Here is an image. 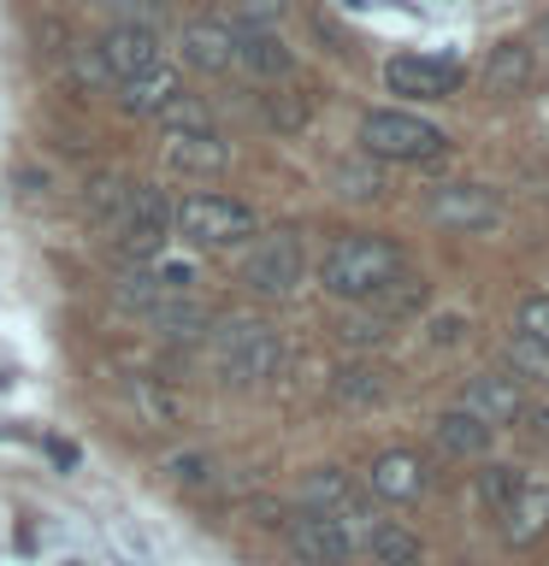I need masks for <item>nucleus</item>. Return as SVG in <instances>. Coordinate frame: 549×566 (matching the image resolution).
<instances>
[{"label":"nucleus","instance_id":"5","mask_svg":"<svg viewBox=\"0 0 549 566\" xmlns=\"http://www.w3.org/2000/svg\"><path fill=\"white\" fill-rule=\"evenodd\" d=\"M113 242H118L124 265H154L166 254V242H172L166 189H131V207H124V219L113 224Z\"/></svg>","mask_w":549,"mask_h":566},{"label":"nucleus","instance_id":"14","mask_svg":"<svg viewBox=\"0 0 549 566\" xmlns=\"http://www.w3.org/2000/svg\"><path fill=\"white\" fill-rule=\"evenodd\" d=\"M460 407H467V413H478V419L496 431V424H514V419L526 413V389H520V378H514V371H485V378L467 384Z\"/></svg>","mask_w":549,"mask_h":566},{"label":"nucleus","instance_id":"30","mask_svg":"<svg viewBox=\"0 0 549 566\" xmlns=\"http://www.w3.org/2000/svg\"><path fill=\"white\" fill-rule=\"evenodd\" d=\"M514 336H526V343H543L549 348V295H526L520 313H514Z\"/></svg>","mask_w":549,"mask_h":566},{"label":"nucleus","instance_id":"25","mask_svg":"<svg viewBox=\"0 0 549 566\" xmlns=\"http://www.w3.org/2000/svg\"><path fill=\"white\" fill-rule=\"evenodd\" d=\"M425 301H432V290H425V277H407V272H396V277H390L379 295L366 301V307L379 313L384 325H396V318H414V313L425 307Z\"/></svg>","mask_w":549,"mask_h":566},{"label":"nucleus","instance_id":"8","mask_svg":"<svg viewBox=\"0 0 549 566\" xmlns=\"http://www.w3.org/2000/svg\"><path fill=\"white\" fill-rule=\"evenodd\" d=\"M384 83H390V95H407V101H443V95H455L460 65L437 60V53H396L384 65Z\"/></svg>","mask_w":549,"mask_h":566},{"label":"nucleus","instance_id":"23","mask_svg":"<svg viewBox=\"0 0 549 566\" xmlns=\"http://www.w3.org/2000/svg\"><path fill=\"white\" fill-rule=\"evenodd\" d=\"M361 548H366L379 566H419V555H425L419 537H414L407 525H396V520H372V525L361 531Z\"/></svg>","mask_w":549,"mask_h":566},{"label":"nucleus","instance_id":"9","mask_svg":"<svg viewBox=\"0 0 549 566\" xmlns=\"http://www.w3.org/2000/svg\"><path fill=\"white\" fill-rule=\"evenodd\" d=\"M230 65L255 83H278L296 71V53L290 42L272 30V24H237V42H230Z\"/></svg>","mask_w":549,"mask_h":566},{"label":"nucleus","instance_id":"13","mask_svg":"<svg viewBox=\"0 0 549 566\" xmlns=\"http://www.w3.org/2000/svg\"><path fill=\"white\" fill-rule=\"evenodd\" d=\"M432 219L449 224V230H490L503 219V201L478 184H449V189L432 195Z\"/></svg>","mask_w":549,"mask_h":566},{"label":"nucleus","instance_id":"32","mask_svg":"<svg viewBox=\"0 0 549 566\" xmlns=\"http://www.w3.org/2000/svg\"><path fill=\"white\" fill-rule=\"evenodd\" d=\"M336 336H343V343H354V348H366V343H384V336H390V325H384V318L366 307V313L343 318V331H336Z\"/></svg>","mask_w":549,"mask_h":566},{"label":"nucleus","instance_id":"36","mask_svg":"<svg viewBox=\"0 0 549 566\" xmlns=\"http://www.w3.org/2000/svg\"><path fill=\"white\" fill-rule=\"evenodd\" d=\"M336 184H343V195H379V171H361V166H336Z\"/></svg>","mask_w":549,"mask_h":566},{"label":"nucleus","instance_id":"35","mask_svg":"<svg viewBox=\"0 0 549 566\" xmlns=\"http://www.w3.org/2000/svg\"><path fill=\"white\" fill-rule=\"evenodd\" d=\"M101 7L118 12V24H154V18H159L154 0H101Z\"/></svg>","mask_w":549,"mask_h":566},{"label":"nucleus","instance_id":"16","mask_svg":"<svg viewBox=\"0 0 549 566\" xmlns=\"http://www.w3.org/2000/svg\"><path fill=\"white\" fill-rule=\"evenodd\" d=\"M177 95H184L177 71H172V65H148V71H136V77H124L113 101H118L131 118H159V113H166V106H172Z\"/></svg>","mask_w":549,"mask_h":566},{"label":"nucleus","instance_id":"20","mask_svg":"<svg viewBox=\"0 0 549 566\" xmlns=\"http://www.w3.org/2000/svg\"><path fill=\"white\" fill-rule=\"evenodd\" d=\"M230 42H237V24H219V18H189L177 35L184 65L195 71H230Z\"/></svg>","mask_w":549,"mask_h":566},{"label":"nucleus","instance_id":"40","mask_svg":"<svg viewBox=\"0 0 549 566\" xmlns=\"http://www.w3.org/2000/svg\"><path fill=\"white\" fill-rule=\"evenodd\" d=\"M543 42H549V18H543Z\"/></svg>","mask_w":549,"mask_h":566},{"label":"nucleus","instance_id":"24","mask_svg":"<svg viewBox=\"0 0 549 566\" xmlns=\"http://www.w3.org/2000/svg\"><path fill=\"white\" fill-rule=\"evenodd\" d=\"M531 83V48L526 42H496L485 60V88L490 95H520Z\"/></svg>","mask_w":549,"mask_h":566},{"label":"nucleus","instance_id":"17","mask_svg":"<svg viewBox=\"0 0 549 566\" xmlns=\"http://www.w3.org/2000/svg\"><path fill=\"white\" fill-rule=\"evenodd\" d=\"M166 166L184 177H219L230 166V148L213 130H166Z\"/></svg>","mask_w":549,"mask_h":566},{"label":"nucleus","instance_id":"11","mask_svg":"<svg viewBox=\"0 0 549 566\" xmlns=\"http://www.w3.org/2000/svg\"><path fill=\"white\" fill-rule=\"evenodd\" d=\"M124 401H131V413L142 431H177V424L189 419V396L159 378H131L124 384Z\"/></svg>","mask_w":549,"mask_h":566},{"label":"nucleus","instance_id":"22","mask_svg":"<svg viewBox=\"0 0 549 566\" xmlns=\"http://www.w3.org/2000/svg\"><path fill=\"white\" fill-rule=\"evenodd\" d=\"M390 396V371L372 366V360H354V366H336L331 371V401L336 407H379Z\"/></svg>","mask_w":549,"mask_h":566},{"label":"nucleus","instance_id":"19","mask_svg":"<svg viewBox=\"0 0 549 566\" xmlns=\"http://www.w3.org/2000/svg\"><path fill=\"white\" fill-rule=\"evenodd\" d=\"M366 484H372V495H384V502H419L425 495V460L407 454V449H390V454L372 460Z\"/></svg>","mask_w":549,"mask_h":566},{"label":"nucleus","instance_id":"21","mask_svg":"<svg viewBox=\"0 0 549 566\" xmlns=\"http://www.w3.org/2000/svg\"><path fill=\"white\" fill-rule=\"evenodd\" d=\"M432 437H437V449L443 454H455V460H478L490 449V424L478 419V413H467V407H449V413H443L437 424H432Z\"/></svg>","mask_w":549,"mask_h":566},{"label":"nucleus","instance_id":"41","mask_svg":"<svg viewBox=\"0 0 549 566\" xmlns=\"http://www.w3.org/2000/svg\"><path fill=\"white\" fill-rule=\"evenodd\" d=\"M460 566H473V560H460Z\"/></svg>","mask_w":549,"mask_h":566},{"label":"nucleus","instance_id":"10","mask_svg":"<svg viewBox=\"0 0 549 566\" xmlns=\"http://www.w3.org/2000/svg\"><path fill=\"white\" fill-rule=\"evenodd\" d=\"M95 53H101V65L113 71V83H124V77H136V71L159 65V24H113L95 42Z\"/></svg>","mask_w":549,"mask_h":566},{"label":"nucleus","instance_id":"6","mask_svg":"<svg viewBox=\"0 0 549 566\" xmlns=\"http://www.w3.org/2000/svg\"><path fill=\"white\" fill-rule=\"evenodd\" d=\"M301 277H308V248H301L296 230H278V237H260L248 248L242 260V283L266 301H283L301 290Z\"/></svg>","mask_w":549,"mask_h":566},{"label":"nucleus","instance_id":"29","mask_svg":"<svg viewBox=\"0 0 549 566\" xmlns=\"http://www.w3.org/2000/svg\"><path fill=\"white\" fill-rule=\"evenodd\" d=\"M520 484H526V472H514V467H485V472H478V502L496 513L503 502H514V495H520Z\"/></svg>","mask_w":549,"mask_h":566},{"label":"nucleus","instance_id":"34","mask_svg":"<svg viewBox=\"0 0 549 566\" xmlns=\"http://www.w3.org/2000/svg\"><path fill=\"white\" fill-rule=\"evenodd\" d=\"M230 7H237L242 24H278L290 12V0H230Z\"/></svg>","mask_w":549,"mask_h":566},{"label":"nucleus","instance_id":"39","mask_svg":"<svg viewBox=\"0 0 549 566\" xmlns=\"http://www.w3.org/2000/svg\"><path fill=\"white\" fill-rule=\"evenodd\" d=\"M48 454H53V460H60V467H77V449H71V442H60V437H53V442H48Z\"/></svg>","mask_w":549,"mask_h":566},{"label":"nucleus","instance_id":"15","mask_svg":"<svg viewBox=\"0 0 549 566\" xmlns=\"http://www.w3.org/2000/svg\"><path fill=\"white\" fill-rule=\"evenodd\" d=\"M142 318H148V331L159 336V343H207V331H213L207 301H195V295H166Z\"/></svg>","mask_w":549,"mask_h":566},{"label":"nucleus","instance_id":"38","mask_svg":"<svg viewBox=\"0 0 549 566\" xmlns=\"http://www.w3.org/2000/svg\"><path fill=\"white\" fill-rule=\"evenodd\" d=\"M460 331H467V318H437V325H432V343H460Z\"/></svg>","mask_w":549,"mask_h":566},{"label":"nucleus","instance_id":"12","mask_svg":"<svg viewBox=\"0 0 549 566\" xmlns=\"http://www.w3.org/2000/svg\"><path fill=\"white\" fill-rule=\"evenodd\" d=\"M301 507L336 513V520H354V525H372V513L361 502V490H354V478L336 472V467H319V472L301 478Z\"/></svg>","mask_w":549,"mask_h":566},{"label":"nucleus","instance_id":"7","mask_svg":"<svg viewBox=\"0 0 549 566\" xmlns=\"http://www.w3.org/2000/svg\"><path fill=\"white\" fill-rule=\"evenodd\" d=\"M361 531L366 525L336 520V513H313V507H296L290 520H283L290 548L301 560H313V566H349L354 555H361Z\"/></svg>","mask_w":549,"mask_h":566},{"label":"nucleus","instance_id":"37","mask_svg":"<svg viewBox=\"0 0 549 566\" xmlns=\"http://www.w3.org/2000/svg\"><path fill=\"white\" fill-rule=\"evenodd\" d=\"M242 520H255V525H283V507L266 502V495H255V502H242Z\"/></svg>","mask_w":549,"mask_h":566},{"label":"nucleus","instance_id":"1","mask_svg":"<svg viewBox=\"0 0 549 566\" xmlns=\"http://www.w3.org/2000/svg\"><path fill=\"white\" fill-rule=\"evenodd\" d=\"M396 272H407V254L390 237H336L319 260V283L336 301H372Z\"/></svg>","mask_w":549,"mask_h":566},{"label":"nucleus","instance_id":"4","mask_svg":"<svg viewBox=\"0 0 549 566\" xmlns=\"http://www.w3.org/2000/svg\"><path fill=\"white\" fill-rule=\"evenodd\" d=\"M172 224H177V237L195 242V248H237V242L255 237V207L201 189V195H189V201L172 207Z\"/></svg>","mask_w":549,"mask_h":566},{"label":"nucleus","instance_id":"26","mask_svg":"<svg viewBox=\"0 0 549 566\" xmlns=\"http://www.w3.org/2000/svg\"><path fill=\"white\" fill-rule=\"evenodd\" d=\"M172 290L159 283V272L154 265H131L118 283H113V307H124V313H148L154 301H166Z\"/></svg>","mask_w":549,"mask_h":566},{"label":"nucleus","instance_id":"33","mask_svg":"<svg viewBox=\"0 0 549 566\" xmlns=\"http://www.w3.org/2000/svg\"><path fill=\"white\" fill-rule=\"evenodd\" d=\"M266 118H272L278 130H301V124H308V101L301 95H266Z\"/></svg>","mask_w":549,"mask_h":566},{"label":"nucleus","instance_id":"3","mask_svg":"<svg viewBox=\"0 0 549 566\" xmlns=\"http://www.w3.org/2000/svg\"><path fill=\"white\" fill-rule=\"evenodd\" d=\"M443 136L432 118L419 113H402V106H372L361 118V148L372 159H396V166H419V159H437L443 154Z\"/></svg>","mask_w":549,"mask_h":566},{"label":"nucleus","instance_id":"27","mask_svg":"<svg viewBox=\"0 0 549 566\" xmlns=\"http://www.w3.org/2000/svg\"><path fill=\"white\" fill-rule=\"evenodd\" d=\"M159 472H166L172 490H213V478H219V467H213L207 449H177V454H166Z\"/></svg>","mask_w":549,"mask_h":566},{"label":"nucleus","instance_id":"18","mask_svg":"<svg viewBox=\"0 0 549 566\" xmlns=\"http://www.w3.org/2000/svg\"><path fill=\"white\" fill-rule=\"evenodd\" d=\"M496 520H503V543L531 548L538 537H549V490L543 484H520L514 502L496 507Z\"/></svg>","mask_w":549,"mask_h":566},{"label":"nucleus","instance_id":"28","mask_svg":"<svg viewBox=\"0 0 549 566\" xmlns=\"http://www.w3.org/2000/svg\"><path fill=\"white\" fill-rule=\"evenodd\" d=\"M131 189H136V184H124V177H95V184H89V195H83V201H89V219L113 230V224L124 219V207H131Z\"/></svg>","mask_w":549,"mask_h":566},{"label":"nucleus","instance_id":"2","mask_svg":"<svg viewBox=\"0 0 549 566\" xmlns=\"http://www.w3.org/2000/svg\"><path fill=\"white\" fill-rule=\"evenodd\" d=\"M278 366H283V336L266 318H225L213 331V378L219 384L248 389V384L278 378Z\"/></svg>","mask_w":549,"mask_h":566},{"label":"nucleus","instance_id":"31","mask_svg":"<svg viewBox=\"0 0 549 566\" xmlns=\"http://www.w3.org/2000/svg\"><path fill=\"white\" fill-rule=\"evenodd\" d=\"M508 366H514V378H549V348L514 336V343H508Z\"/></svg>","mask_w":549,"mask_h":566}]
</instances>
